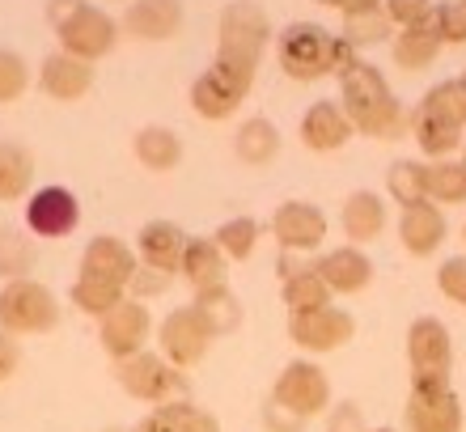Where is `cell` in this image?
Here are the masks:
<instances>
[{
  "label": "cell",
  "instance_id": "obj_1",
  "mask_svg": "<svg viewBox=\"0 0 466 432\" xmlns=\"http://www.w3.org/2000/svg\"><path fill=\"white\" fill-rule=\"evenodd\" d=\"M335 81H339V106H344L356 136H369V140L407 136V106L399 102V94H394V85L386 81V73L378 64H369L360 55Z\"/></svg>",
  "mask_w": 466,
  "mask_h": 432
},
{
  "label": "cell",
  "instance_id": "obj_2",
  "mask_svg": "<svg viewBox=\"0 0 466 432\" xmlns=\"http://www.w3.org/2000/svg\"><path fill=\"white\" fill-rule=\"evenodd\" d=\"M268 47H271V22L263 5L229 0L221 9V22H217V55H212V64L233 76H242V81H255Z\"/></svg>",
  "mask_w": 466,
  "mask_h": 432
},
{
  "label": "cell",
  "instance_id": "obj_3",
  "mask_svg": "<svg viewBox=\"0 0 466 432\" xmlns=\"http://www.w3.org/2000/svg\"><path fill=\"white\" fill-rule=\"evenodd\" d=\"M335 47H339V35L327 30L319 22H289L276 38V60H280V73L289 81H322V76H335Z\"/></svg>",
  "mask_w": 466,
  "mask_h": 432
},
{
  "label": "cell",
  "instance_id": "obj_4",
  "mask_svg": "<svg viewBox=\"0 0 466 432\" xmlns=\"http://www.w3.org/2000/svg\"><path fill=\"white\" fill-rule=\"evenodd\" d=\"M60 314H64L60 296L51 293L43 280H35V276L0 285V331L13 335V339L56 331Z\"/></svg>",
  "mask_w": 466,
  "mask_h": 432
},
{
  "label": "cell",
  "instance_id": "obj_5",
  "mask_svg": "<svg viewBox=\"0 0 466 432\" xmlns=\"http://www.w3.org/2000/svg\"><path fill=\"white\" fill-rule=\"evenodd\" d=\"M268 403L289 411V416H297L301 424H309V420H319V416H327V407L335 403L331 377H327V369H322L319 360L297 357V360H289L280 369V377L271 382Z\"/></svg>",
  "mask_w": 466,
  "mask_h": 432
},
{
  "label": "cell",
  "instance_id": "obj_6",
  "mask_svg": "<svg viewBox=\"0 0 466 432\" xmlns=\"http://www.w3.org/2000/svg\"><path fill=\"white\" fill-rule=\"evenodd\" d=\"M115 382L127 398L136 403H148V407H161V403H174V398H187V373L174 369L161 352H140L132 360H119L115 365Z\"/></svg>",
  "mask_w": 466,
  "mask_h": 432
},
{
  "label": "cell",
  "instance_id": "obj_7",
  "mask_svg": "<svg viewBox=\"0 0 466 432\" xmlns=\"http://www.w3.org/2000/svg\"><path fill=\"white\" fill-rule=\"evenodd\" d=\"M153 339H157V352H161V357L170 360L174 369H183V373L196 369L199 360L212 352V344H217V335H212V327L204 322V314H199L196 306L170 309V314L157 322Z\"/></svg>",
  "mask_w": 466,
  "mask_h": 432
},
{
  "label": "cell",
  "instance_id": "obj_8",
  "mask_svg": "<svg viewBox=\"0 0 466 432\" xmlns=\"http://www.w3.org/2000/svg\"><path fill=\"white\" fill-rule=\"evenodd\" d=\"M407 369H411V382H450L454 335L437 314H420L407 327Z\"/></svg>",
  "mask_w": 466,
  "mask_h": 432
},
{
  "label": "cell",
  "instance_id": "obj_9",
  "mask_svg": "<svg viewBox=\"0 0 466 432\" xmlns=\"http://www.w3.org/2000/svg\"><path fill=\"white\" fill-rule=\"evenodd\" d=\"M271 237H276V246L284 255H314V250L327 242L331 234V221H327V212L319 204H309V199H284L276 204L263 225Z\"/></svg>",
  "mask_w": 466,
  "mask_h": 432
},
{
  "label": "cell",
  "instance_id": "obj_10",
  "mask_svg": "<svg viewBox=\"0 0 466 432\" xmlns=\"http://www.w3.org/2000/svg\"><path fill=\"white\" fill-rule=\"evenodd\" d=\"M462 420L454 382H411L403 403V432H462Z\"/></svg>",
  "mask_w": 466,
  "mask_h": 432
},
{
  "label": "cell",
  "instance_id": "obj_11",
  "mask_svg": "<svg viewBox=\"0 0 466 432\" xmlns=\"http://www.w3.org/2000/svg\"><path fill=\"white\" fill-rule=\"evenodd\" d=\"M76 225H81V199H76L73 186L47 183L25 196V234L30 237L60 242V237L76 234Z\"/></svg>",
  "mask_w": 466,
  "mask_h": 432
},
{
  "label": "cell",
  "instance_id": "obj_12",
  "mask_svg": "<svg viewBox=\"0 0 466 432\" xmlns=\"http://www.w3.org/2000/svg\"><path fill=\"white\" fill-rule=\"evenodd\" d=\"M356 335V318L344 306H319L306 309V314H289V339L301 347V357H327V352H339V347L352 344Z\"/></svg>",
  "mask_w": 466,
  "mask_h": 432
},
{
  "label": "cell",
  "instance_id": "obj_13",
  "mask_svg": "<svg viewBox=\"0 0 466 432\" xmlns=\"http://www.w3.org/2000/svg\"><path fill=\"white\" fill-rule=\"evenodd\" d=\"M153 331H157V322H153L148 306L132 301V296H123L106 318H98V344H102V352H106L115 365H119V360L140 357V352H148Z\"/></svg>",
  "mask_w": 466,
  "mask_h": 432
},
{
  "label": "cell",
  "instance_id": "obj_14",
  "mask_svg": "<svg viewBox=\"0 0 466 432\" xmlns=\"http://www.w3.org/2000/svg\"><path fill=\"white\" fill-rule=\"evenodd\" d=\"M56 38H60V51H68V55H76L86 64H98L119 43V22L106 9H98V5H86L64 25H56Z\"/></svg>",
  "mask_w": 466,
  "mask_h": 432
},
{
  "label": "cell",
  "instance_id": "obj_15",
  "mask_svg": "<svg viewBox=\"0 0 466 432\" xmlns=\"http://www.w3.org/2000/svg\"><path fill=\"white\" fill-rule=\"evenodd\" d=\"M250 89H255V81H242V76L225 73V68H217V64H208L204 73L191 81V111L199 115V119H208V124H221V119H233V115L242 111V102L250 98Z\"/></svg>",
  "mask_w": 466,
  "mask_h": 432
},
{
  "label": "cell",
  "instance_id": "obj_16",
  "mask_svg": "<svg viewBox=\"0 0 466 432\" xmlns=\"http://www.w3.org/2000/svg\"><path fill=\"white\" fill-rule=\"evenodd\" d=\"M136 267H140V259H136L132 242H123V237H115V234H98V237H89L86 250H81L76 276H81V280H98V285H111V288H123V293H127V280H132Z\"/></svg>",
  "mask_w": 466,
  "mask_h": 432
},
{
  "label": "cell",
  "instance_id": "obj_17",
  "mask_svg": "<svg viewBox=\"0 0 466 432\" xmlns=\"http://www.w3.org/2000/svg\"><path fill=\"white\" fill-rule=\"evenodd\" d=\"M394 234H399V242H403V250L411 259H429V255H437V250L445 246V237H450L445 208H437L432 199L407 204V208H399Z\"/></svg>",
  "mask_w": 466,
  "mask_h": 432
},
{
  "label": "cell",
  "instance_id": "obj_18",
  "mask_svg": "<svg viewBox=\"0 0 466 432\" xmlns=\"http://www.w3.org/2000/svg\"><path fill=\"white\" fill-rule=\"evenodd\" d=\"M390 225V199L369 191V186H356L348 191L344 204H339V229H344V242L348 246H360L365 250L369 242H378Z\"/></svg>",
  "mask_w": 466,
  "mask_h": 432
},
{
  "label": "cell",
  "instance_id": "obj_19",
  "mask_svg": "<svg viewBox=\"0 0 466 432\" xmlns=\"http://www.w3.org/2000/svg\"><path fill=\"white\" fill-rule=\"evenodd\" d=\"M187 237H191V234H187L178 221H166V216H157V221H145V225H140V234H136L132 250H136V259L145 263V267H153V272L178 276V263H183Z\"/></svg>",
  "mask_w": 466,
  "mask_h": 432
},
{
  "label": "cell",
  "instance_id": "obj_20",
  "mask_svg": "<svg viewBox=\"0 0 466 432\" xmlns=\"http://www.w3.org/2000/svg\"><path fill=\"white\" fill-rule=\"evenodd\" d=\"M314 272L331 288V296H356L373 285V259L360 246H348V242L335 250H322L314 259Z\"/></svg>",
  "mask_w": 466,
  "mask_h": 432
},
{
  "label": "cell",
  "instance_id": "obj_21",
  "mask_svg": "<svg viewBox=\"0 0 466 432\" xmlns=\"http://www.w3.org/2000/svg\"><path fill=\"white\" fill-rule=\"evenodd\" d=\"M187 22L183 0H132L123 9L119 30H127L140 43H170Z\"/></svg>",
  "mask_w": 466,
  "mask_h": 432
},
{
  "label": "cell",
  "instance_id": "obj_22",
  "mask_svg": "<svg viewBox=\"0 0 466 432\" xmlns=\"http://www.w3.org/2000/svg\"><path fill=\"white\" fill-rule=\"evenodd\" d=\"M38 89L51 102H81L94 89V64L76 60V55L56 47L47 60L38 64Z\"/></svg>",
  "mask_w": 466,
  "mask_h": 432
},
{
  "label": "cell",
  "instance_id": "obj_23",
  "mask_svg": "<svg viewBox=\"0 0 466 432\" xmlns=\"http://www.w3.org/2000/svg\"><path fill=\"white\" fill-rule=\"evenodd\" d=\"M297 132H301V145H306L309 153H339V148L356 136L344 106L335 98H322V102H314V106H306Z\"/></svg>",
  "mask_w": 466,
  "mask_h": 432
},
{
  "label": "cell",
  "instance_id": "obj_24",
  "mask_svg": "<svg viewBox=\"0 0 466 432\" xmlns=\"http://www.w3.org/2000/svg\"><path fill=\"white\" fill-rule=\"evenodd\" d=\"M178 280H183L191 293L221 288V285H229V259L221 255V246H217L212 237H187L183 263H178Z\"/></svg>",
  "mask_w": 466,
  "mask_h": 432
},
{
  "label": "cell",
  "instance_id": "obj_25",
  "mask_svg": "<svg viewBox=\"0 0 466 432\" xmlns=\"http://www.w3.org/2000/svg\"><path fill=\"white\" fill-rule=\"evenodd\" d=\"M407 136L416 140V148L424 153V161H441V157H458L462 153V127L445 124V119H432L420 106L407 111Z\"/></svg>",
  "mask_w": 466,
  "mask_h": 432
},
{
  "label": "cell",
  "instance_id": "obj_26",
  "mask_svg": "<svg viewBox=\"0 0 466 432\" xmlns=\"http://www.w3.org/2000/svg\"><path fill=\"white\" fill-rule=\"evenodd\" d=\"M132 153H136V161H140L145 170L170 174V170L183 166V136H178L174 127H166V124H148V127H140V132L132 136Z\"/></svg>",
  "mask_w": 466,
  "mask_h": 432
},
{
  "label": "cell",
  "instance_id": "obj_27",
  "mask_svg": "<svg viewBox=\"0 0 466 432\" xmlns=\"http://www.w3.org/2000/svg\"><path fill=\"white\" fill-rule=\"evenodd\" d=\"M276 153H280V127L271 124L268 115H250V119L238 124V132H233V157L242 161V166L263 170V166L276 161Z\"/></svg>",
  "mask_w": 466,
  "mask_h": 432
},
{
  "label": "cell",
  "instance_id": "obj_28",
  "mask_svg": "<svg viewBox=\"0 0 466 432\" xmlns=\"http://www.w3.org/2000/svg\"><path fill=\"white\" fill-rule=\"evenodd\" d=\"M390 55L403 73H424V68H432L437 55H441V38L432 30V17L420 25H407V30H394Z\"/></svg>",
  "mask_w": 466,
  "mask_h": 432
},
{
  "label": "cell",
  "instance_id": "obj_29",
  "mask_svg": "<svg viewBox=\"0 0 466 432\" xmlns=\"http://www.w3.org/2000/svg\"><path fill=\"white\" fill-rule=\"evenodd\" d=\"M35 191V153L17 140H0V204H25Z\"/></svg>",
  "mask_w": 466,
  "mask_h": 432
},
{
  "label": "cell",
  "instance_id": "obj_30",
  "mask_svg": "<svg viewBox=\"0 0 466 432\" xmlns=\"http://www.w3.org/2000/svg\"><path fill=\"white\" fill-rule=\"evenodd\" d=\"M424 199L437 208H458L466 204V166L458 157L424 161Z\"/></svg>",
  "mask_w": 466,
  "mask_h": 432
},
{
  "label": "cell",
  "instance_id": "obj_31",
  "mask_svg": "<svg viewBox=\"0 0 466 432\" xmlns=\"http://www.w3.org/2000/svg\"><path fill=\"white\" fill-rule=\"evenodd\" d=\"M280 301L289 306V314H306V309L331 306L335 296H331V288L322 285V276L314 272V263H301L293 276L280 280Z\"/></svg>",
  "mask_w": 466,
  "mask_h": 432
},
{
  "label": "cell",
  "instance_id": "obj_32",
  "mask_svg": "<svg viewBox=\"0 0 466 432\" xmlns=\"http://www.w3.org/2000/svg\"><path fill=\"white\" fill-rule=\"evenodd\" d=\"M191 306L204 314V322L212 327V335L221 339V335H233L238 327H242V301L233 296V288L229 285H221V288H204V293H196L191 296Z\"/></svg>",
  "mask_w": 466,
  "mask_h": 432
},
{
  "label": "cell",
  "instance_id": "obj_33",
  "mask_svg": "<svg viewBox=\"0 0 466 432\" xmlns=\"http://www.w3.org/2000/svg\"><path fill=\"white\" fill-rule=\"evenodd\" d=\"M35 267V237L17 225H0V285L25 280Z\"/></svg>",
  "mask_w": 466,
  "mask_h": 432
},
{
  "label": "cell",
  "instance_id": "obj_34",
  "mask_svg": "<svg viewBox=\"0 0 466 432\" xmlns=\"http://www.w3.org/2000/svg\"><path fill=\"white\" fill-rule=\"evenodd\" d=\"M339 38H348L356 51L378 47V43H390L394 38V22L386 17V9H360V13H344V30Z\"/></svg>",
  "mask_w": 466,
  "mask_h": 432
},
{
  "label": "cell",
  "instance_id": "obj_35",
  "mask_svg": "<svg viewBox=\"0 0 466 432\" xmlns=\"http://www.w3.org/2000/svg\"><path fill=\"white\" fill-rule=\"evenodd\" d=\"M424 115H432V119H445V124H454L466 132V89L458 85V76H450V81H437V85L424 89V98L416 102Z\"/></svg>",
  "mask_w": 466,
  "mask_h": 432
},
{
  "label": "cell",
  "instance_id": "obj_36",
  "mask_svg": "<svg viewBox=\"0 0 466 432\" xmlns=\"http://www.w3.org/2000/svg\"><path fill=\"white\" fill-rule=\"evenodd\" d=\"M258 237H263V225L255 221V216H229V221L217 225V234H212V242L221 246V255L229 263H242L255 255Z\"/></svg>",
  "mask_w": 466,
  "mask_h": 432
},
{
  "label": "cell",
  "instance_id": "obj_37",
  "mask_svg": "<svg viewBox=\"0 0 466 432\" xmlns=\"http://www.w3.org/2000/svg\"><path fill=\"white\" fill-rule=\"evenodd\" d=\"M199 407L191 398H174V403H161V407H148L140 420L132 424V432H196Z\"/></svg>",
  "mask_w": 466,
  "mask_h": 432
},
{
  "label": "cell",
  "instance_id": "obj_38",
  "mask_svg": "<svg viewBox=\"0 0 466 432\" xmlns=\"http://www.w3.org/2000/svg\"><path fill=\"white\" fill-rule=\"evenodd\" d=\"M386 199L399 204V208L420 204L424 199V161H411V157L390 161V170H386Z\"/></svg>",
  "mask_w": 466,
  "mask_h": 432
},
{
  "label": "cell",
  "instance_id": "obj_39",
  "mask_svg": "<svg viewBox=\"0 0 466 432\" xmlns=\"http://www.w3.org/2000/svg\"><path fill=\"white\" fill-rule=\"evenodd\" d=\"M123 296H127L123 288L98 285V280H81V276H76L73 288H68V301H73V309H76V314H86V318H94V322L106 318V314L119 306Z\"/></svg>",
  "mask_w": 466,
  "mask_h": 432
},
{
  "label": "cell",
  "instance_id": "obj_40",
  "mask_svg": "<svg viewBox=\"0 0 466 432\" xmlns=\"http://www.w3.org/2000/svg\"><path fill=\"white\" fill-rule=\"evenodd\" d=\"M30 89V64H25L22 51L0 47V106L17 102Z\"/></svg>",
  "mask_w": 466,
  "mask_h": 432
},
{
  "label": "cell",
  "instance_id": "obj_41",
  "mask_svg": "<svg viewBox=\"0 0 466 432\" xmlns=\"http://www.w3.org/2000/svg\"><path fill=\"white\" fill-rule=\"evenodd\" d=\"M432 30L441 47H462L466 43V0H441L432 5Z\"/></svg>",
  "mask_w": 466,
  "mask_h": 432
},
{
  "label": "cell",
  "instance_id": "obj_42",
  "mask_svg": "<svg viewBox=\"0 0 466 432\" xmlns=\"http://www.w3.org/2000/svg\"><path fill=\"white\" fill-rule=\"evenodd\" d=\"M437 288L445 293V301L466 309V255H445L437 263Z\"/></svg>",
  "mask_w": 466,
  "mask_h": 432
},
{
  "label": "cell",
  "instance_id": "obj_43",
  "mask_svg": "<svg viewBox=\"0 0 466 432\" xmlns=\"http://www.w3.org/2000/svg\"><path fill=\"white\" fill-rule=\"evenodd\" d=\"M174 285V276H161V272H153V267H136L132 272V280H127V296L132 301H140V306H148V301H157V296H166V288Z\"/></svg>",
  "mask_w": 466,
  "mask_h": 432
},
{
  "label": "cell",
  "instance_id": "obj_44",
  "mask_svg": "<svg viewBox=\"0 0 466 432\" xmlns=\"http://www.w3.org/2000/svg\"><path fill=\"white\" fill-rule=\"evenodd\" d=\"M322 420H327V424H322V432H369L365 411H360V403H352V398H339V403H331Z\"/></svg>",
  "mask_w": 466,
  "mask_h": 432
},
{
  "label": "cell",
  "instance_id": "obj_45",
  "mask_svg": "<svg viewBox=\"0 0 466 432\" xmlns=\"http://www.w3.org/2000/svg\"><path fill=\"white\" fill-rule=\"evenodd\" d=\"M386 17L394 22V30H407V25H420L432 17V0H381Z\"/></svg>",
  "mask_w": 466,
  "mask_h": 432
},
{
  "label": "cell",
  "instance_id": "obj_46",
  "mask_svg": "<svg viewBox=\"0 0 466 432\" xmlns=\"http://www.w3.org/2000/svg\"><path fill=\"white\" fill-rule=\"evenodd\" d=\"M17 369H22V344L0 331V382H9Z\"/></svg>",
  "mask_w": 466,
  "mask_h": 432
},
{
  "label": "cell",
  "instance_id": "obj_47",
  "mask_svg": "<svg viewBox=\"0 0 466 432\" xmlns=\"http://www.w3.org/2000/svg\"><path fill=\"white\" fill-rule=\"evenodd\" d=\"M263 432H306V424L297 420V416H289V411L263 403Z\"/></svg>",
  "mask_w": 466,
  "mask_h": 432
},
{
  "label": "cell",
  "instance_id": "obj_48",
  "mask_svg": "<svg viewBox=\"0 0 466 432\" xmlns=\"http://www.w3.org/2000/svg\"><path fill=\"white\" fill-rule=\"evenodd\" d=\"M86 5H89V0H47V9H43V13H47L51 30H56V25H64L76 9H86Z\"/></svg>",
  "mask_w": 466,
  "mask_h": 432
},
{
  "label": "cell",
  "instance_id": "obj_49",
  "mask_svg": "<svg viewBox=\"0 0 466 432\" xmlns=\"http://www.w3.org/2000/svg\"><path fill=\"white\" fill-rule=\"evenodd\" d=\"M196 432H221V420H217V416H208V411H199Z\"/></svg>",
  "mask_w": 466,
  "mask_h": 432
},
{
  "label": "cell",
  "instance_id": "obj_50",
  "mask_svg": "<svg viewBox=\"0 0 466 432\" xmlns=\"http://www.w3.org/2000/svg\"><path fill=\"white\" fill-rule=\"evenodd\" d=\"M381 0H344L339 5V13H360V9H378Z\"/></svg>",
  "mask_w": 466,
  "mask_h": 432
},
{
  "label": "cell",
  "instance_id": "obj_51",
  "mask_svg": "<svg viewBox=\"0 0 466 432\" xmlns=\"http://www.w3.org/2000/svg\"><path fill=\"white\" fill-rule=\"evenodd\" d=\"M319 5H327V9H339V5H344V0H319Z\"/></svg>",
  "mask_w": 466,
  "mask_h": 432
},
{
  "label": "cell",
  "instance_id": "obj_52",
  "mask_svg": "<svg viewBox=\"0 0 466 432\" xmlns=\"http://www.w3.org/2000/svg\"><path fill=\"white\" fill-rule=\"evenodd\" d=\"M458 85H462V89H466V68H462V73H458Z\"/></svg>",
  "mask_w": 466,
  "mask_h": 432
},
{
  "label": "cell",
  "instance_id": "obj_53",
  "mask_svg": "<svg viewBox=\"0 0 466 432\" xmlns=\"http://www.w3.org/2000/svg\"><path fill=\"white\" fill-rule=\"evenodd\" d=\"M369 432H399V428H369Z\"/></svg>",
  "mask_w": 466,
  "mask_h": 432
},
{
  "label": "cell",
  "instance_id": "obj_54",
  "mask_svg": "<svg viewBox=\"0 0 466 432\" xmlns=\"http://www.w3.org/2000/svg\"><path fill=\"white\" fill-rule=\"evenodd\" d=\"M458 161H462V166H466V140H462V157H458Z\"/></svg>",
  "mask_w": 466,
  "mask_h": 432
},
{
  "label": "cell",
  "instance_id": "obj_55",
  "mask_svg": "<svg viewBox=\"0 0 466 432\" xmlns=\"http://www.w3.org/2000/svg\"><path fill=\"white\" fill-rule=\"evenodd\" d=\"M462 242H466V225H462Z\"/></svg>",
  "mask_w": 466,
  "mask_h": 432
},
{
  "label": "cell",
  "instance_id": "obj_56",
  "mask_svg": "<svg viewBox=\"0 0 466 432\" xmlns=\"http://www.w3.org/2000/svg\"><path fill=\"white\" fill-rule=\"evenodd\" d=\"M106 432H119V428H106Z\"/></svg>",
  "mask_w": 466,
  "mask_h": 432
},
{
  "label": "cell",
  "instance_id": "obj_57",
  "mask_svg": "<svg viewBox=\"0 0 466 432\" xmlns=\"http://www.w3.org/2000/svg\"><path fill=\"white\" fill-rule=\"evenodd\" d=\"M127 5H132V0H127Z\"/></svg>",
  "mask_w": 466,
  "mask_h": 432
}]
</instances>
